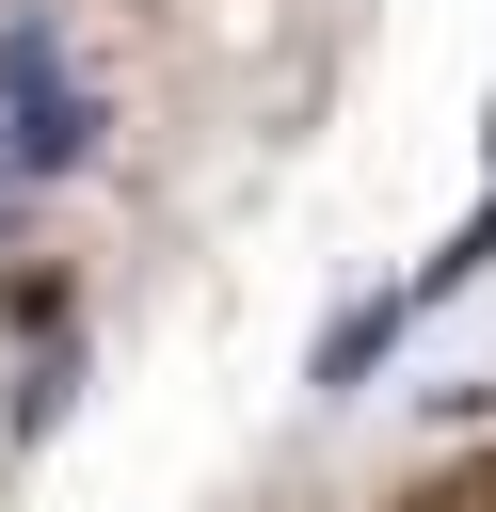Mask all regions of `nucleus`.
Listing matches in <instances>:
<instances>
[{
    "label": "nucleus",
    "mask_w": 496,
    "mask_h": 512,
    "mask_svg": "<svg viewBox=\"0 0 496 512\" xmlns=\"http://www.w3.org/2000/svg\"><path fill=\"white\" fill-rule=\"evenodd\" d=\"M0 160L16 176H80L96 160V96H80L48 16H0Z\"/></svg>",
    "instance_id": "obj_1"
}]
</instances>
